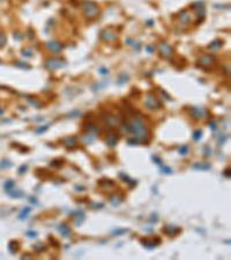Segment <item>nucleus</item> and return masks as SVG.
I'll return each instance as SVG.
<instances>
[{"label": "nucleus", "instance_id": "nucleus-4", "mask_svg": "<svg viewBox=\"0 0 231 260\" xmlns=\"http://www.w3.org/2000/svg\"><path fill=\"white\" fill-rule=\"evenodd\" d=\"M199 63L203 67H210L215 65V58L210 55H202L199 59Z\"/></svg>", "mask_w": 231, "mask_h": 260}, {"label": "nucleus", "instance_id": "nucleus-1", "mask_svg": "<svg viewBox=\"0 0 231 260\" xmlns=\"http://www.w3.org/2000/svg\"><path fill=\"white\" fill-rule=\"evenodd\" d=\"M125 128H126L127 133L133 134L135 138L138 139V140H140V141H148L149 132H148L147 127L143 125V123L141 119H139V118L132 119L130 123H127L126 124Z\"/></svg>", "mask_w": 231, "mask_h": 260}, {"label": "nucleus", "instance_id": "nucleus-5", "mask_svg": "<svg viewBox=\"0 0 231 260\" xmlns=\"http://www.w3.org/2000/svg\"><path fill=\"white\" fill-rule=\"evenodd\" d=\"M102 37L104 41H108V42H111V41H114L117 36H116V33H114L112 29H105L103 33H102Z\"/></svg>", "mask_w": 231, "mask_h": 260}, {"label": "nucleus", "instance_id": "nucleus-13", "mask_svg": "<svg viewBox=\"0 0 231 260\" xmlns=\"http://www.w3.org/2000/svg\"><path fill=\"white\" fill-rule=\"evenodd\" d=\"M200 137H201V132H200V131H197L195 134H194V139H195V140H199Z\"/></svg>", "mask_w": 231, "mask_h": 260}, {"label": "nucleus", "instance_id": "nucleus-6", "mask_svg": "<svg viewBox=\"0 0 231 260\" xmlns=\"http://www.w3.org/2000/svg\"><path fill=\"white\" fill-rule=\"evenodd\" d=\"M160 51L164 57H170L171 53H172V47L168 45V44H165V43H162L160 45Z\"/></svg>", "mask_w": 231, "mask_h": 260}, {"label": "nucleus", "instance_id": "nucleus-7", "mask_svg": "<svg viewBox=\"0 0 231 260\" xmlns=\"http://www.w3.org/2000/svg\"><path fill=\"white\" fill-rule=\"evenodd\" d=\"M191 14H189L187 11H183V12L179 14V21L181 22V23H184V25H189V22H191Z\"/></svg>", "mask_w": 231, "mask_h": 260}, {"label": "nucleus", "instance_id": "nucleus-10", "mask_svg": "<svg viewBox=\"0 0 231 260\" xmlns=\"http://www.w3.org/2000/svg\"><path fill=\"white\" fill-rule=\"evenodd\" d=\"M191 113H192V116H194L195 118H202L206 116V111H205V110H201V109H193L191 111Z\"/></svg>", "mask_w": 231, "mask_h": 260}, {"label": "nucleus", "instance_id": "nucleus-12", "mask_svg": "<svg viewBox=\"0 0 231 260\" xmlns=\"http://www.w3.org/2000/svg\"><path fill=\"white\" fill-rule=\"evenodd\" d=\"M59 229H61V230H63V231H61V232H63V235H65V236L68 235V231H69V229H68V228L65 226V224H61V226H59Z\"/></svg>", "mask_w": 231, "mask_h": 260}, {"label": "nucleus", "instance_id": "nucleus-2", "mask_svg": "<svg viewBox=\"0 0 231 260\" xmlns=\"http://www.w3.org/2000/svg\"><path fill=\"white\" fill-rule=\"evenodd\" d=\"M82 11H83L86 17H88V19H95L98 15V13H100V9L97 7V5L95 2H92V1H89V0L83 1Z\"/></svg>", "mask_w": 231, "mask_h": 260}, {"label": "nucleus", "instance_id": "nucleus-8", "mask_svg": "<svg viewBox=\"0 0 231 260\" xmlns=\"http://www.w3.org/2000/svg\"><path fill=\"white\" fill-rule=\"evenodd\" d=\"M63 61H60L59 59H55V58H52V59H50L47 63H46V65H47V67L49 68H59V67H61L63 66Z\"/></svg>", "mask_w": 231, "mask_h": 260}, {"label": "nucleus", "instance_id": "nucleus-11", "mask_svg": "<svg viewBox=\"0 0 231 260\" xmlns=\"http://www.w3.org/2000/svg\"><path fill=\"white\" fill-rule=\"evenodd\" d=\"M106 141H108V143H109L110 146H114L117 143V137L114 134H110L109 138L106 139Z\"/></svg>", "mask_w": 231, "mask_h": 260}, {"label": "nucleus", "instance_id": "nucleus-9", "mask_svg": "<svg viewBox=\"0 0 231 260\" xmlns=\"http://www.w3.org/2000/svg\"><path fill=\"white\" fill-rule=\"evenodd\" d=\"M47 47L52 52H59V51L61 50V45L58 42H56V41H51V42L47 43Z\"/></svg>", "mask_w": 231, "mask_h": 260}, {"label": "nucleus", "instance_id": "nucleus-3", "mask_svg": "<svg viewBox=\"0 0 231 260\" xmlns=\"http://www.w3.org/2000/svg\"><path fill=\"white\" fill-rule=\"evenodd\" d=\"M144 104H146L147 108H149V109H151V110L158 109L161 106V103L158 102V100H157L154 95H151V94H148L147 95L146 101H144Z\"/></svg>", "mask_w": 231, "mask_h": 260}, {"label": "nucleus", "instance_id": "nucleus-14", "mask_svg": "<svg viewBox=\"0 0 231 260\" xmlns=\"http://www.w3.org/2000/svg\"><path fill=\"white\" fill-rule=\"evenodd\" d=\"M187 151V147H183V149H180V153L181 154H185Z\"/></svg>", "mask_w": 231, "mask_h": 260}]
</instances>
